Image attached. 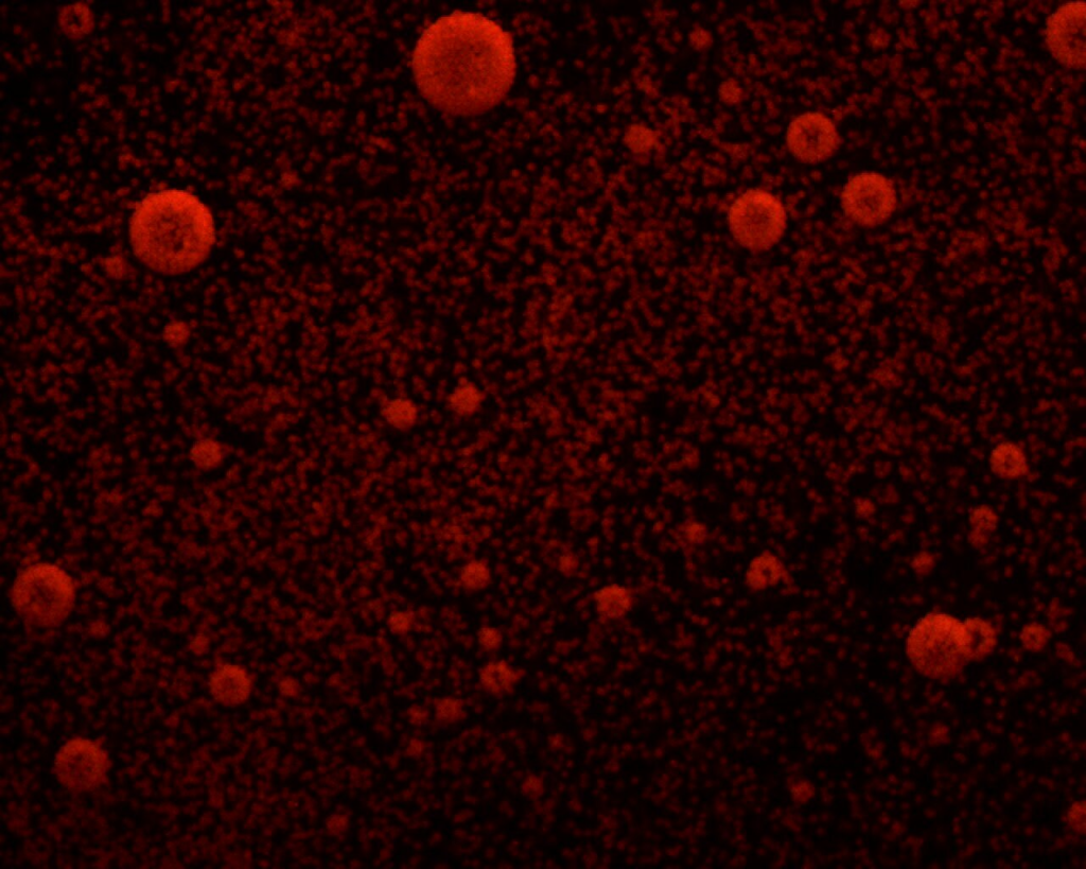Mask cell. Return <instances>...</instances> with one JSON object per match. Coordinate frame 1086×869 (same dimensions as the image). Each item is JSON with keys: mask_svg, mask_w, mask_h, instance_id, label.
Instances as JSON below:
<instances>
[{"mask_svg": "<svg viewBox=\"0 0 1086 869\" xmlns=\"http://www.w3.org/2000/svg\"><path fill=\"white\" fill-rule=\"evenodd\" d=\"M510 33L471 12H454L430 25L418 40L412 69L420 93L433 107L475 116L495 107L516 76Z\"/></svg>", "mask_w": 1086, "mask_h": 869, "instance_id": "6da1fadb", "label": "cell"}, {"mask_svg": "<svg viewBox=\"0 0 1086 869\" xmlns=\"http://www.w3.org/2000/svg\"><path fill=\"white\" fill-rule=\"evenodd\" d=\"M130 243L140 263L164 275L197 269L215 247L216 225L195 195L165 189L147 195L131 216Z\"/></svg>", "mask_w": 1086, "mask_h": 869, "instance_id": "7a4b0ae2", "label": "cell"}, {"mask_svg": "<svg viewBox=\"0 0 1086 869\" xmlns=\"http://www.w3.org/2000/svg\"><path fill=\"white\" fill-rule=\"evenodd\" d=\"M78 598L76 581L57 564L39 562L24 567L10 589L14 613L35 630H56L73 615Z\"/></svg>", "mask_w": 1086, "mask_h": 869, "instance_id": "3957f363", "label": "cell"}, {"mask_svg": "<svg viewBox=\"0 0 1086 869\" xmlns=\"http://www.w3.org/2000/svg\"><path fill=\"white\" fill-rule=\"evenodd\" d=\"M905 653L926 679L951 682L970 665L965 623L949 613H928L909 630Z\"/></svg>", "mask_w": 1086, "mask_h": 869, "instance_id": "277c9868", "label": "cell"}, {"mask_svg": "<svg viewBox=\"0 0 1086 869\" xmlns=\"http://www.w3.org/2000/svg\"><path fill=\"white\" fill-rule=\"evenodd\" d=\"M787 222L783 203L763 189L745 191L732 203L728 213L733 239L753 253L776 247L786 233Z\"/></svg>", "mask_w": 1086, "mask_h": 869, "instance_id": "5b68a950", "label": "cell"}, {"mask_svg": "<svg viewBox=\"0 0 1086 869\" xmlns=\"http://www.w3.org/2000/svg\"><path fill=\"white\" fill-rule=\"evenodd\" d=\"M111 768L110 755L102 744L83 737L65 742L54 760V774L59 784L76 794L90 793L101 788L107 781Z\"/></svg>", "mask_w": 1086, "mask_h": 869, "instance_id": "8992f818", "label": "cell"}, {"mask_svg": "<svg viewBox=\"0 0 1086 869\" xmlns=\"http://www.w3.org/2000/svg\"><path fill=\"white\" fill-rule=\"evenodd\" d=\"M843 212L862 228H877L886 223L898 207L895 186L879 172L857 173L845 185L840 195Z\"/></svg>", "mask_w": 1086, "mask_h": 869, "instance_id": "52a82bcc", "label": "cell"}, {"mask_svg": "<svg viewBox=\"0 0 1086 869\" xmlns=\"http://www.w3.org/2000/svg\"><path fill=\"white\" fill-rule=\"evenodd\" d=\"M1045 42L1050 54L1067 68L1084 69L1086 64V7L1083 2L1067 3L1048 17Z\"/></svg>", "mask_w": 1086, "mask_h": 869, "instance_id": "ba28073f", "label": "cell"}, {"mask_svg": "<svg viewBox=\"0 0 1086 869\" xmlns=\"http://www.w3.org/2000/svg\"><path fill=\"white\" fill-rule=\"evenodd\" d=\"M785 141L795 159L813 165L831 159L840 144L832 119L820 112L796 117L787 128Z\"/></svg>", "mask_w": 1086, "mask_h": 869, "instance_id": "9c48e42d", "label": "cell"}, {"mask_svg": "<svg viewBox=\"0 0 1086 869\" xmlns=\"http://www.w3.org/2000/svg\"><path fill=\"white\" fill-rule=\"evenodd\" d=\"M208 689L218 704L224 707H238L250 700L253 680L244 667L237 664H224L209 675Z\"/></svg>", "mask_w": 1086, "mask_h": 869, "instance_id": "30bf717a", "label": "cell"}, {"mask_svg": "<svg viewBox=\"0 0 1086 869\" xmlns=\"http://www.w3.org/2000/svg\"><path fill=\"white\" fill-rule=\"evenodd\" d=\"M791 572L779 556L770 550H763L749 561L744 575V584L753 594L767 592L790 581Z\"/></svg>", "mask_w": 1086, "mask_h": 869, "instance_id": "8fae6325", "label": "cell"}, {"mask_svg": "<svg viewBox=\"0 0 1086 869\" xmlns=\"http://www.w3.org/2000/svg\"><path fill=\"white\" fill-rule=\"evenodd\" d=\"M989 465L992 474L1005 481L1022 479L1030 472L1025 450L1013 441L996 444L991 450Z\"/></svg>", "mask_w": 1086, "mask_h": 869, "instance_id": "7c38bea8", "label": "cell"}, {"mask_svg": "<svg viewBox=\"0 0 1086 869\" xmlns=\"http://www.w3.org/2000/svg\"><path fill=\"white\" fill-rule=\"evenodd\" d=\"M593 602L601 619L616 621L633 611L635 595L632 589L613 583L599 588L593 594Z\"/></svg>", "mask_w": 1086, "mask_h": 869, "instance_id": "4fadbf2b", "label": "cell"}, {"mask_svg": "<svg viewBox=\"0 0 1086 869\" xmlns=\"http://www.w3.org/2000/svg\"><path fill=\"white\" fill-rule=\"evenodd\" d=\"M967 636V651L970 664L982 663L989 658L998 646V632L993 623L983 617L963 619Z\"/></svg>", "mask_w": 1086, "mask_h": 869, "instance_id": "5bb4252c", "label": "cell"}, {"mask_svg": "<svg viewBox=\"0 0 1086 869\" xmlns=\"http://www.w3.org/2000/svg\"><path fill=\"white\" fill-rule=\"evenodd\" d=\"M521 679L522 674L503 660L487 664L480 672L481 684L495 697L513 692Z\"/></svg>", "mask_w": 1086, "mask_h": 869, "instance_id": "9a60e30c", "label": "cell"}, {"mask_svg": "<svg viewBox=\"0 0 1086 869\" xmlns=\"http://www.w3.org/2000/svg\"><path fill=\"white\" fill-rule=\"evenodd\" d=\"M969 523V543L975 549H983L988 546L992 534L1000 526V516L988 504H978L970 512Z\"/></svg>", "mask_w": 1086, "mask_h": 869, "instance_id": "2e32d148", "label": "cell"}, {"mask_svg": "<svg viewBox=\"0 0 1086 869\" xmlns=\"http://www.w3.org/2000/svg\"><path fill=\"white\" fill-rule=\"evenodd\" d=\"M493 582L492 570L484 560H472L460 571V583L469 593H480Z\"/></svg>", "mask_w": 1086, "mask_h": 869, "instance_id": "e0dca14e", "label": "cell"}, {"mask_svg": "<svg viewBox=\"0 0 1086 869\" xmlns=\"http://www.w3.org/2000/svg\"><path fill=\"white\" fill-rule=\"evenodd\" d=\"M382 414L385 421L398 430H409L418 417L416 406L408 399L401 398L385 405Z\"/></svg>", "mask_w": 1086, "mask_h": 869, "instance_id": "ac0fdd59", "label": "cell"}, {"mask_svg": "<svg viewBox=\"0 0 1086 869\" xmlns=\"http://www.w3.org/2000/svg\"><path fill=\"white\" fill-rule=\"evenodd\" d=\"M482 401V392L469 382L455 389L449 398L452 410L463 416L475 413Z\"/></svg>", "mask_w": 1086, "mask_h": 869, "instance_id": "d6986e66", "label": "cell"}, {"mask_svg": "<svg viewBox=\"0 0 1086 869\" xmlns=\"http://www.w3.org/2000/svg\"><path fill=\"white\" fill-rule=\"evenodd\" d=\"M1052 633L1042 623L1030 622L1024 625L1020 640L1024 649L1031 653H1040L1048 645Z\"/></svg>", "mask_w": 1086, "mask_h": 869, "instance_id": "ffe728a7", "label": "cell"}, {"mask_svg": "<svg viewBox=\"0 0 1086 869\" xmlns=\"http://www.w3.org/2000/svg\"><path fill=\"white\" fill-rule=\"evenodd\" d=\"M194 461L203 469L215 468L222 460V453L216 445H202L192 455Z\"/></svg>", "mask_w": 1086, "mask_h": 869, "instance_id": "44dd1931", "label": "cell"}, {"mask_svg": "<svg viewBox=\"0 0 1086 869\" xmlns=\"http://www.w3.org/2000/svg\"><path fill=\"white\" fill-rule=\"evenodd\" d=\"M478 640L483 650L494 652L502 645V634L495 628L484 627L478 633Z\"/></svg>", "mask_w": 1086, "mask_h": 869, "instance_id": "7402d4cb", "label": "cell"}, {"mask_svg": "<svg viewBox=\"0 0 1086 869\" xmlns=\"http://www.w3.org/2000/svg\"><path fill=\"white\" fill-rule=\"evenodd\" d=\"M1085 810L1084 802L1075 803L1067 812V824L1073 830L1083 834L1085 830Z\"/></svg>", "mask_w": 1086, "mask_h": 869, "instance_id": "603a6c76", "label": "cell"}, {"mask_svg": "<svg viewBox=\"0 0 1086 869\" xmlns=\"http://www.w3.org/2000/svg\"><path fill=\"white\" fill-rule=\"evenodd\" d=\"M935 565L936 562L933 558V555L928 552H921L916 555V558L912 563V567L917 575L923 577L930 575V573L934 570Z\"/></svg>", "mask_w": 1086, "mask_h": 869, "instance_id": "cb8c5ba5", "label": "cell"}, {"mask_svg": "<svg viewBox=\"0 0 1086 869\" xmlns=\"http://www.w3.org/2000/svg\"><path fill=\"white\" fill-rule=\"evenodd\" d=\"M391 625L394 628V631H406L407 627H409V621L406 620L404 614L396 615L391 622Z\"/></svg>", "mask_w": 1086, "mask_h": 869, "instance_id": "d4e9b609", "label": "cell"}]
</instances>
